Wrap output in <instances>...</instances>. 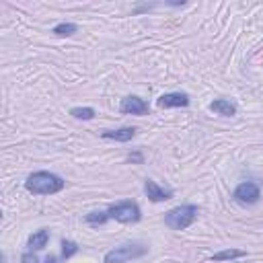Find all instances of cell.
<instances>
[{
	"label": "cell",
	"mask_w": 263,
	"mask_h": 263,
	"mask_svg": "<svg viewBox=\"0 0 263 263\" xmlns=\"http://www.w3.org/2000/svg\"><path fill=\"white\" fill-rule=\"evenodd\" d=\"M136 127L132 125H123V127H117V129H105L101 132V138L103 140H113V142H129L134 136H136Z\"/></svg>",
	"instance_id": "9"
},
{
	"label": "cell",
	"mask_w": 263,
	"mask_h": 263,
	"mask_svg": "<svg viewBox=\"0 0 263 263\" xmlns=\"http://www.w3.org/2000/svg\"><path fill=\"white\" fill-rule=\"evenodd\" d=\"M210 111H214L222 117H234L236 115V105L230 99H214L210 103Z\"/></svg>",
	"instance_id": "10"
},
{
	"label": "cell",
	"mask_w": 263,
	"mask_h": 263,
	"mask_svg": "<svg viewBox=\"0 0 263 263\" xmlns=\"http://www.w3.org/2000/svg\"><path fill=\"white\" fill-rule=\"evenodd\" d=\"M49 242V228H39L37 232H33L29 238H27V247L29 251H41L45 249Z\"/></svg>",
	"instance_id": "11"
},
{
	"label": "cell",
	"mask_w": 263,
	"mask_h": 263,
	"mask_svg": "<svg viewBox=\"0 0 263 263\" xmlns=\"http://www.w3.org/2000/svg\"><path fill=\"white\" fill-rule=\"evenodd\" d=\"M76 31H78V25H74V23H58V25L51 29V33L58 35V37H70V35H74Z\"/></svg>",
	"instance_id": "14"
},
{
	"label": "cell",
	"mask_w": 263,
	"mask_h": 263,
	"mask_svg": "<svg viewBox=\"0 0 263 263\" xmlns=\"http://www.w3.org/2000/svg\"><path fill=\"white\" fill-rule=\"evenodd\" d=\"M232 197H234L238 203L251 205V203H257V201H259L261 191H259V185H257V183H253V181H242V183H238V185L234 187Z\"/></svg>",
	"instance_id": "5"
},
{
	"label": "cell",
	"mask_w": 263,
	"mask_h": 263,
	"mask_svg": "<svg viewBox=\"0 0 263 263\" xmlns=\"http://www.w3.org/2000/svg\"><path fill=\"white\" fill-rule=\"evenodd\" d=\"M43 263H58V257H55V255H47Z\"/></svg>",
	"instance_id": "19"
},
{
	"label": "cell",
	"mask_w": 263,
	"mask_h": 263,
	"mask_svg": "<svg viewBox=\"0 0 263 263\" xmlns=\"http://www.w3.org/2000/svg\"><path fill=\"white\" fill-rule=\"evenodd\" d=\"M146 253H148V247L142 242H123V245L107 251L103 257V263H127L132 259L144 257Z\"/></svg>",
	"instance_id": "3"
},
{
	"label": "cell",
	"mask_w": 263,
	"mask_h": 263,
	"mask_svg": "<svg viewBox=\"0 0 263 263\" xmlns=\"http://www.w3.org/2000/svg\"><path fill=\"white\" fill-rule=\"evenodd\" d=\"M107 220H109L107 210H95V212H88V214L84 216V222L90 224V226H103Z\"/></svg>",
	"instance_id": "13"
},
{
	"label": "cell",
	"mask_w": 263,
	"mask_h": 263,
	"mask_svg": "<svg viewBox=\"0 0 263 263\" xmlns=\"http://www.w3.org/2000/svg\"><path fill=\"white\" fill-rule=\"evenodd\" d=\"M21 263H39V259L35 257L33 251H27V253L21 255Z\"/></svg>",
	"instance_id": "17"
},
{
	"label": "cell",
	"mask_w": 263,
	"mask_h": 263,
	"mask_svg": "<svg viewBox=\"0 0 263 263\" xmlns=\"http://www.w3.org/2000/svg\"><path fill=\"white\" fill-rule=\"evenodd\" d=\"M107 214H109V220H115V222H121V224H136L142 218L140 205L136 201H132V199H123V201L111 203L107 208Z\"/></svg>",
	"instance_id": "4"
},
{
	"label": "cell",
	"mask_w": 263,
	"mask_h": 263,
	"mask_svg": "<svg viewBox=\"0 0 263 263\" xmlns=\"http://www.w3.org/2000/svg\"><path fill=\"white\" fill-rule=\"evenodd\" d=\"M191 103L187 92H164L156 99V105L160 109H173V107H187Z\"/></svg>",
	"instance_id": "7"
},
{
	"label": "cell",
	"mask_w": 263,
	"mask_h": 263,
	"mask_svg": "<svg viewBox=\"0 0 263 263\" xmlns=\"http://www.w3.org/2000/svg\"><path fill=\"white\" fill-rule=\"evenodd\" d=\"M119 111H121L123 115H148L150 107H148V103H146L144 99H140L138 95H127V97L121 99Z\"/></svg>",
	"instance_id": "6"
},
{
	"label": "cell",
	"mask_w": 263,
	"mask_h": 263,
	"mask_svg": "<svg viewBox=\"0 0 263 263\" xmlns=\"http://www.w3.org/2000/svg\"><path fill=\"white\" fill-rule=\"evenodd\" d=\"M127 160H132V162H142L144 158H142V154H140V152H136V154H129V156H127Z\"/></svg>",
	"instance_id": "18"
},
{
	"label": "cell",
	"mask_w": 263,
	"mask_h": 263,
	"mask_svg": "<svg viewBox=\"0 0 263 263\" xmlns=\"http://www.w3.org/2000/svg\"><path fill=\"white\" fill-rule=\"evenodd\" d=\"M245 255H247V251H242V249H224L220 253H214L212 261H232V259H240Z\"/></svg>",
	"instance_id": "12"
},
{
	"label": "cell",
	"mask_w": 263,
	"mask_h": 263,
	"mask_svg": "<svg viewBox=\"0 0 263 263\" xmlns=\"http://www.w3.org/2000/svg\"><path fill=\"white\" fill-rule=\"evenodd\" d=\"M64 187H66V181L60 175L49 171H35L25 181V189L33 195H53V193H60Z\"/></svg>",
	"instance_id": "1"
},
{
	"label": "cell",
	"mask_w": 263,
	"mask_h": 263,
	"mask_svg": "<svg viewBox=\"0 0 263 263\" xmlns=\"http://www.w3.org/2000/svg\"><path fill=\"white\" fill-rule=\"evenodd\" d=\"M78 253V245L74 242V240H62V259L66 261V259H70V257H74Z\"/></svg>",
	"instance_id": "16"
},
{
	"label": "cell",
	"mask_w": 263,
	"mask_h": 263,
	"mask_svg": "<svg viewBox=\"0 0 263 263\" xmlns=\"http://www.w3.org/2000/svg\"><path fill=\"white\" fill-rule=\"evenodd\" d=\"M70 115L74 117V119H82V121H90V119H95V109L92 107H72L70 109Z\"/></svg>",
	"instance_id": "15"
},
{
	"label": "cell",
	"mask_w": 263,
	"mask_h": 263,
	"mask_svg": "<svg viewBox=\"0 0 263 263\" xmlns=\"http://www.w3.org/2000/svg\"><path fill=\"white\" fill-rule=\"evenodd\" d=\"M144 193H146V197H148L150 201H154V203H160V201H166V199L173 197V191H171V189L160 187V185H158L156 181H152V179H146V181H144Z\"/></svg>",
	"instance_id": "8"
},
{
	"label": "cell",
	"mask_w": 263,
	"mask_h": 263,
	"mask_svg": "<svg viewBox=\"0 0 263 263\" xmlns=\"http://www.w3.org/2000/svg\"><path fill=\"white\" fill-rule=\"evenodd\" d=\"M197 214H199V208L195 203H181L164 214V224L171 230H185L195 222Z\"/></svg>",
	"instance_id": "2"
}]
</instances>
